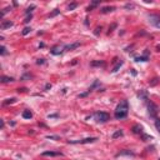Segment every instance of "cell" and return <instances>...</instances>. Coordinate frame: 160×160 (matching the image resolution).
Segmentation results:
<instances>
[{"mask_svg":"<svg viewBox=\"0 0 160 160\" xmlns=\"http://www.w3.org/2000/svg\"><path fill=\"white\" fill-rule=\"evenodd\" d=\"M128 114H129V103H128V100H123L116 106V109L114 111V116L118 120H123L128 116Z\"/></svg>","mask_w":160,"mask_h":160,"instance_id":"6da1fadb","label":"cell"},{"mask_svg":"<svg viewBox=\"0 0 160 160\" xmlns=\"http://www.w3.org/2000/svg\"><path fill=\"white\" fill-rule=\"evenodd\" d=\"M158 113H159L158 105L154 104L153 101H148V114H149V116L155 120V119L158 118Z\"/></svg>","mask_w":160,"mask_h":160,"instance_id":"7a4b0ae2","label":"cell"},{"mask_svg":"<svg viewBox=\"0 0 160 160\" xmlns=\"http://www.w3.org/2000/svg\"><path fill=\"white\" fill-rule=\"evenodd\" d=\"M94 119L98 123H106L110 119V115L108 113H104V111H98L94 114Z\"/></svg>","mask_w":160,"mask_h":160,"instance_id":"3957f363","label":"cell"},{"mask_svg":"<svg viewBox=\"0 0 160 160\" xmlns=\"http://www.w3.org/2000/svg\"><path fill=\"white\" fill-rule=\"evenodd\" d=\"M148 20L153 26H155L156 29H160V16L159 15H155V14H150L148 15Z\"/></svg>","mask_w":160,"mask_h":160,"instance_id":"277c9868","label":"cell"},{"mask_svg":"<svg viewBox=\"0 0 160 160\" xmlns=\"http://www.w3.org/2000/svg\"><path fill=\"white\" fill-rule=\"evenodd\" d=\"M98 140V138H85L81 140H69V144H90Z\"/></svg>","mask_w":160,"mask_h":160,"instance_id":"5b68a950","label":"cell"},{"mask_svg":"<svg viewBox=\"0 0 160 160\" xmlns=\"http://www.w3.org/2000/svg\"><path fill=\"white\" fill-rule=\"evenodd\" d=\"M43 156H63V153L60 151H44L41 153Z\"/></svg>","mask_w":160,"mask_h":160,"instance_id":"8992f818","label":"cell"},{"mask_svg":"<svg viewBox=\"0 0 160 160\" xmlns=\"http://www.w3.org/2000/svg\"><path fill=\"white\" fill-rule=\"evenodd\" d=\"M79 46H80V43L76 41V43H73V44L65 45V46H64V50H65V51H71V50H74V49H76V48H79Z\"/></svg>","mask_w":160,"mask_h":160,"instance_id":"52a82bcc","label":"cell"},{"mask_svg":"<svg viewBox=\"0 0 160 160\" xmlns=\"http://www.w3.org/2000/svg\"><path fill=\"white\" fill-rule=\"evenodd\" d=\"M13 25H14V23H13V21H10V20H5V21H3V23H1L0 28H1V30H6V29L11 28Z\"/></svg>","mask_w":160,"mask_h":160,"instance_id":"ba28073f","label":"cell"},{"mask_svg":"<svg viewBox=\"0 0 160 160\" xmlns=\"http://www.w3.org/2000/svg\"><path fill=\"white\" fill-rule=\"evenodd\" d=\"M131 131L134 134H143V126H141L140 124H135L131 128Z\"/></svg>","mask_w":160,"mask_h":160,"instance_id":"9c48e42d","label":"cell"},{"mask_svg":"<svg viewBox=\"0 0 160 160\" xmlns=\"http://www.w3.org/2000/svg\"><path fill=\"white\" fill-rule=\"evenodd\" d=\"M121 155H129V156H134V155H135V153H134V151H130V150H121V151H119V153L116 154V156H121Z\"/></svg>","mask_w":160,"mask_h":160,"instance_id":"30bf717a","label":"cell"},{"mask_svg":"<svg viewBox=\"0 0 160 160\" xmlns=\"http://www.w3.org/2000/svg\"><path fill=\"white\" fill-rule=\"evenodd\" d=\"M63 50H64V48L61 49V48H59V46H55L51 49V54H53V55H60V54L63 53Z\"/></svg>","mask_w":160,"mask_h":160,"instance_id":"8fae6325","label":"cell"},{"mask_svg":"<svg viewBox=\"0 0 160 160\" xmlns=\"http://www.w3.org/2000/svg\"><path fill=\"white\" fill-rule=\"evenodd\" d=\"M0 81H1V83H11V81H14V78L3 75L1 78H0Z\"/></svg>","mask_w":160,"mask_h":160,"instance_id":"7c38bea8","label":"cell"},{"mask_svg":"<svg viewBox=\"0 0 160 160\" xmlns=\"http://www.w3.org/2000/svg\"><path fill=\"white\" fill-rule=\"evenodd\" d=\"M138 96L143 99V100H148V93L145 91V90H140L139 93H138Z\"/></svg>","mask_w":160,"mask_h":160,"instance_id":"4fadbf2b","label":"cell"},{"mask_svg":"<svg viewBox=\"0 0 160 160\" xmlns=\"http://www.w3.org/2000/svg\"><path fill=\"white\" fill-rule=\"evenodd\" d=\"M114 10H115L114 6H105V8H103L100 11H101L103 14H108V13H111V11H114Z\"/></svg>","mask_w":160,"mask_h":160,"instance_id":"5bb4252c","label":"cell"},{"mask_svg":"<svg viewBox=\"0 0 160 160\" xmlns=\"http://www.w3.org/2000/svg\"><path fill=\"white\" fill-rule=\"evenodd\" d=\"M23 118L24 119H31L33 118V113L30 110H24L23 111Z\"/></svg>","mask_w":160,"mask_h":160,"instance_id":"9a60e30c","label":"cell"},{"mask_svg":"<svg viewBox=\"0 0 160 160\" xmlns=\"http://www.w3.org/2000/svg\"><path fill=\"white\" fill-rule=\"evenodd\" d=\"M123 64H124V61H123V60L118 61V63H116V65L113 68V70H111V71H113V73H116V71H118V70H119V69L123 66Z\"/></svg>","mask_w":160,"mask_h":160,"instance_id":"2e32d148","label":"cell"},{"mask_svg":"<svg viewBox=\"0 0 160 160\" xmlns=\"http://www.w3.org/2000/svg\"><path fill=\"white\" fill-rule=\"evenodd\" d=\"M123 135H124V133H123V130H116V131L113 134V139H118V138H121Z\"/></svg>","mask_w":160,"mask_h":160,"instance_id":"e0dca14e","label":"cell"},{"mask_svg":"<svg viewBox=\"0 0 160 160\" xmlns=\"http://www.w3.org/2000/svg\"><path fill=\"white\" fill-rule=\"evenodd\" d=\"M16 101V98H11V99H6L5 101H3V105L5 106V105H9V104H14Z\"/></svg>","mask_w":160,"mask_h":160,"instance_id":"ac0fdd59","label":"cell"},{"mask_svg":"<svg viewBox=\"0 0 160 160\" xmlns=\"http://www.w3.org/2000/svg\"><path fill=\"white\" fill-rule=\"evenodd\" d=\"M104 64H105V63H104L103 60H98V61H91L90 65L91 66H104Z\"/></svg>","mask_w":160,"mask_h":160,"instance_id":"d6986e66","label":"cell"},{"mask_svg":"<svg viewBox=\"0 0 160 160\" xmlns=\"http://www.w3.org/2000/svg\"><path fill=\"white\" fill-rule=\"evenodd\" d=\"M99 85H100V81H99V80H95V81H94V84H93V85H91V86H90V88H89V91H91V90H94L95 88H98Z\"/></svg>","mask_w":160,"mask_h":160,"instance_id":"ffe728a7","label":"cell"},{"mask_svg":"<svg viewBox=\"0 0 160 160\" xmlns=\"http://www.w3.org/2000/svg\"><path fill=\"white\" fill-rule=\"evenodd\" d=\"M149 60V58L148 57H138V58H135V61H148Z\"/></svg>","mask_w":160,"mask_h":160,"instance_id":"44dd1931","label":"cell"},{"mask_svg":"<svg viewBox=\"0 0 160 160\" xmlns=\"http://www.w3.org/2000/svg\"><path fill=\"white\" fill-rule=\"evenodd\" d=\"M35 8H36V5H34V4H33V5H30L28 9L25 10V13H26V14H30V13H31V11H33L34 9H35ZM30 15H31V14H30Z\"/></svg>","mask_w":160,"mask_h":160,"instance_id":"7402d4cb","label":"cell"},{"mask_svg":"<svg viewBox=\"0 0 160 160\" xmlns=\"http://www.w3.org/2000/svg\"><path fill=\"white\" fill-rule=\"evenodd\" d=\"M155 128H156V130L160 133V119L159 118L155 119Z\"/></svg>","mask_w":160,"mask_h":160,"instance_id":"603a6c76","label":"cell"},{"mask_svg":"<svg viewBox=\"0 0 160 160\" xmlns=\"http://www.w3.org/2000/svg\"><path fill=\"white\" fill-rule=\"evenodd\" d=\"M141 138H143V140L144 141H148V140H151V139H153V136H150V135H145V134H141Z\"/></svg>","mask_w":160,"mask_h":160,"instance_id":"cb8c5ba5","label":"cell"},{"mask_svg":"<svg viewBox=\"0 0 160 160\" xmlns=\"http://www.w3.org/2000/svg\"><path fill=\"white\" fill-rule=\"evenodd\" d=\"M76 6H78V4H76V3H71V4L68 6V10H74Z\"/></svg>","mask_w":160,"mask_h":160,"instance_id":"d4e9b609","label":"cell"},{"mask_svg":"<svg viewBox=\"0 0 160 160\" xmlns=\"http://www.w3.org/2000/svg\"><path fill=\"white\" fill-rule=\"evenodd\" d=\"M31 31V28H29V26H26V28L23 30V35H28L29 33Z\"/></svg>","mask_w":160,"mask_h":160,"instance_id":"484cf974","label":"cell"},{"mask_svg":"<svg viewBox=\"0 0 160 160\" xmlns=\"http://www.w3.org/2000/svg\"><path fill=\"white\" fill-rule=\"evenodd\" d=\"M10 10H11V8H10V6H8V8H5V9L3 10V13H1V18H3V16H4V15H5L6 13H9Z\"/></svg>","mask_w":160,"mask_h":160,"instance_id":"4316f807","label":"cell"},{"mask_svg":"<svg viewBox=\"0 0 160 160\" xmlns=\"http://www.w3.org/2000/svg\"><path fill=\"white\" fill-rule=\"evenodd\" d=\"M33 76H31V74H24V75L21 76V80H26V79H31Z\"/></svg>","mask_w":160,"mask_h":160,"instance_id":"83f0119b","label":"cell"},{"mask_svg":"<svg viewBox=\"0 0 160 160\" xmlns=\"http://www.w3.org/2000/svg\"><path fill=\"white\" fill-rule=\"evenodd\" d=\"M59 13H60V10L55 9V10H54V11H53V13H51V14H50V15H49V16H50V18H54V16H55V15H58Z\"/></svg>","mask_w":160,"mask_h":160,"instance_id":"f1b7e54d","label":"cell"},{"mask_svg":"<svg viewBox=\"0 0 160 160\" xmlns=\"http://www.w3.org/2000/svg\"><path fill=\"white\" fill-rule=\"evenodd\" d=\"M134 8H135V5H134V4H130V3H129V4H125V9H134Z\"/></svg>","mask_w":160,"mask_h":160,"instance_id":"f546056e","label":"cell"},{"mask_svg":"<svg viewBox=\"0 0 160 160\" xmlns=\"http://www.w3.org/2000/svg\"><path fill=\"white\" fill-rule=\"evenodd\" d=\"M0 54H1V55H5V54H6V49H5V46L0 48Z\"/></svg>","mask_w":160,"mask_h":160,"instance_id":"4dcf8cb0","label":"cell"},{"mask_svg":"<svg viewBox=\"0 0 160 160\" xmlns=\"http://www.w3.org/2000/svg\"><path fill=\"white\" fill-rule=\"evenodd\" d=\"M31 19H33V15H28V16H26V19L24 20V23H29Z\"/></svg>","mask_w":160,"mask_h":160,"instance_id":"1f68e13d","label":"cell"},{"mask_svg":"<svg viewBox=\"0 0 160 160\" xmlns=\"http://www.w3.org/2000/svg\"><path fill=\"white\" fill-rule=\"evenodd\" d=\"M36 63H38L39 65H40V64H44V59H39V60L36 61Z\"/></svg>","mask_w":160,"mask_h":160,"instance_id":"d6a6232c","label":"cell"},{"mask_svg":"<svg viewBox=\"0 0 160 160\" xmlns=\"http://www.w3.org/2000/svg\"><path fill=\"white\" fill-rule=\"evenodd\" d=\"M26 90H28V89H25V88H21V89H18V91H21V93H24V91H26Z\"/></svg>","mask_w":160,"mask_h":160,"instance_id":"836d02e7","label":"cell"},{"mask_svg":"<svg viewBox=\"0 0 160 160\" xmlns=\"http://www.w3.org/2000/svg\"><path fill=\"white\" fill-rule=\"evenodd\" d=\"M99 30H101V28H96V29H95V35H99Z\"/></svg>","mask_w":160,"mask_h":160,"instance_id":"e575fe53","label":"cell"},{"mask_svg":"<svg viewBox=\"0 0 160 160\" xmlns=\"http://www.w3.org/2000/svg\"><path fill=\"white\" fill-rule=\"evenodd\" d=\"M156 83H158V79L155 78V79H154V81H151V85H155Z\"/></svg>","mask_w":160,"mask_h":160,"instance_id":"d590c367","label":"cell"},{"mask_svg":"<svg viewBox=\"0 0 160 160\" xmlns=\"http://www.w3.org/2000/svg\"><path fill=\"white\" fill-rule=\"evenodd\" d=\"M4 125H5V123H4V120H1V129H4Z\"/></svg>","mask_w":160,"mask_h":160,"instance_id":"8d00e7d4","label":"cell"},{"mask_svg":"<svg viewBox=\"0 0 160 160\" xmlns=\"http://www.w3.org/2000/svg\"><path fill=\"white\" fill-rule=\"evenodd\" d=\"M49 88H51V84H46V86H45V89H49Z\"/></svg>","mask_w":160,"mask_h":160,"instance_id":"74e56055","label":"cell"},{"mask_svg":"<svg viewBox=\"0 0 160 160\" xmlns=\"http://www.w3.org/2000/svg\"><path fill=\"white\" fill-rule=\"evenodd\" d=\"M156 50H158V51H160V45H158V46H156Z\"/></svg>","mask_w":160,"mask_h":160,"instance_id":"f35d334b","label":"cell"},{"mask_svg":"<svg viewBox=\"0 0 160 160\" xmlns=\"http://www.w3.org/2000/svg\"><path fill=\"white\" fill-rule=\"evenodd\" d=\"M159 160H160V159H159Z\"/></svg>","mask_w":160,"mask_h":160,"instance_id":"ab89813d","label":"cell"}]
</instances>
